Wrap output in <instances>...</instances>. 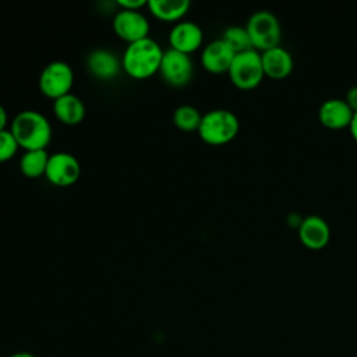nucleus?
Masks as SVG:
<instances>
[{
  "label": "nucleus",
  "instance_id": "nucleus-1",
  "mask_svg": "<svg viewBox=\"0 0 357 357\" xmlns=\"http://www.w3.org/2000/svg\"><path fill=\"white\" fill-rule=\"evenodd\" d=\"M163 50L152 38L127 45L121 56L123 71L132 79H146L159 73Z\"/></svg>",
  "mask_w": 357,
  "mask_h": 357
},
{
  "label": "nucleus",
  "instance_id": "nucleus-2",
  "mask_svg": "<svg viewBox=\"0 0 357 357\" xmlns=\"http://www.w3.org/2000/svg\"><path fill=\"white\" fill-rule=\"evenodd\" d=\"M10 131L24 151L46 149L52 141V126L36 110H22L11 121Z\"/></svg>",
  "mask_w": 357,
  "mask_h": 357
},
{
  "label": "nucleus",
  "instance_id": "nucleus-3",
  "mask_svg": "<svg viewBox=\"0 0 357 357\" xmlns=\"http://www.w3.org/2000/svg\"><path fill=\"white\" fill-rule=\"evenodd\" d=\"M238 130L240 121L231 110L213 109L202 114L198 135L208 145H225L236 138Z\"/></svg>",
  "mask_w": 357,
  "mask_h": 357
},
{
  "label": "nucleus",
  "instance_id": "nucleus-4",
  "mask_svg": "<svg viewBox=\"0 0 357 357\" xmlns=\"http://www.w3.org/2000/svg\"><path fill=\"white\" fill-rule=\"evenodd\" d=\"M245 28L251 38L252 47L258 52H265L280 45V22L278 17L269 10L254 11L245 24Z\"/></svg>",
  "mask_w": 357,
  "mask_h": 357
},
{
  "label": "nucleus",
  "instance_id": "nucleus-5",
  "mask_svg": "<svg viewBox=\"0 0 357 357\" xmlns=\"http://www.w3.org/2000/svg\"><path fill=\"white\" fill-rule=\"evenodd\" d=\"M231 84L243 91L257 88L265 77L261 52L251 49L237 53L227 71Z\"/></svg>",
  "mask_w": 357,
  "mask_h": 357
},
{
  "label": "nucleus",
  "instance_id": "nucleus-6",
  "mask_svg": "<svg viewBox=\"0 0 357 357\" xmlns=\"http://www.w3.org/2000/svg\"><path fill=\"white\" fill-rule=\"evenodd\" d=\"M38 84L39 91L46 98L56 100L70 93L74 84V71L66 61H52L40 71Z\"/></svg>",
  "mask_w": 357,
  "mask_h": 357
},
{
  "label": "nucleus",
  "instance_id": "nucleus-7",
  "mask_svg": "<svg viewBox=\"0 0 357 357\" xmlns=\"http://www.w3.org/2000/svg\"><path fill=\"white\" fill-rule=\"evenodd\" d=\"M159 74L166 84L174 88L185 86L194 74L192 60L188 54L169 49L163 53Z\"/></svg>",
  "mask_w": 357,
  "mask_h": 357
},
{
  "label": "nucleus",
  "instance_id": "nucleus-8",
  "mask_svg": "<svg viewBox=\"0 0 357 357\" xmlns=\"http://www.w3.org/2000/svg\"><path fill=\"white\" fill-rule=\"evenodd\" d=\"M81 174L78 159L68 152H56L49 156L45 172L46 180L56 187H70L77 183Z\"/></svg>",
  "mask_w": 357,
  "mask_h": 357
},
{
  "label": "nucleus",
  "instance_id": "nucleus-9",
  "mask_svg": "<svg viewBox=\"0 0 357 357\" xmlns=\"http://www.w3.org/2000/svg\"><path fill=\"white\" fill-rule=\"evenodd\" d=\"M113 32L124 42L134 43L149 38V21L141 11L119 10L113 17Z\"/></svg>",
  "mask_w": 357,
  "mask_h": 357
},
{
  "label": "nucleus",
  "instance_id": "nucleus-10",
  "mask_svg": "<svg viewBox=\"0 0 357 357\" xmlns=\"http://www.w3.org/2000/svg\"><path fill=\"white\" fill-rule=\"evenodd\" d=\"M204 42V32L201 26L192 21H180L173 25L169 32L170 49L191 54L197 52Z\"/></svg>",
  "mask_w": 357,
  "mask_h": 357
},
{
  "label": "nucleus",
  "instance_id": "nucleus-11",
  "mask_svg": "<svg viewBox=\"0 0 357 357\" xmlns=\"http://www.w3.org/2000/svg\"><path fill=\"white\" fill-rule=\"evenodd\" d=\"M297 230L300 241L310 250H322L331 238L328 222L318 215H308L303 218Z\"/></svg>",
  "mask_w": 357,
  "mask_h": 357
},
{
  "label": "nucleus",
  "instance_id": "nucleus-12",
  "mask_svg": "<svg viewBox=\"0 0 357 357\" xmlns=\"http://www.w3.org/2000/svg\"><path fill=\"white\" fill-rule=\"evenodd\" d=\"M85 63L91 75L100 81H112L123 70L121 59H119L112 50L107 49L92 50L86 56Z\"/></svg>",
  "mask_w": 357,
  "mask_h": 357
},
{
  "label": "nucleus",
  "instance_id": "nucleus-13",
  "mask_svg": "<svg viewBox=\"0 0 357 357\" xmlns=\"http://www.w3.org/2000/svg\"><path fill=\"white\" fill-rule=\"evenodd\" d=\"M236 53L222 39L209 42L201 53V64L211 74L227 73Z\"/></svg>",
  "mask_w": 357,
  "mask_h": 357
},
{
  "label": "nucleus",
  "instance_id": "nucleus-14",
  "mask_svg": "<svg viewBox=\"0 0 357 357\" xmlns=\"http://www.w3.org/2000/svg\"><path fill=\"white\" fill-rule=\"evenodd\" d=\"M354 112L349 107L344 99L332 98L321 103L318 109L319 123L331 130L349 128Z\"/></svg>",
  "mask_w": 357,
  "mask_h": 357
},
{
  "label": "nucleus",
  "instance_id": "nucleus-15",
  "mask_svg": "<svg viewBox=\"0 0 357 357\" xmlns=\"http://www.w3.org/2000/svg\"><path fill=\"white\" fill-rule=\"evenodd\" d=\"M262 67L266 77L272 79H283L290 75L294 67L291 53L280 45L261 52Z\"/></svg>",
  "mask_w": 357,
  "mask_h": 357
},
{
  "label": "nucleus",
  "instance_id": "nucleus-16",
  "mask_svg": "<svg viewBox=\"0 0 357 357\" xmlns=\"http://www.w3.org/2000/svg\"><path fill=\"white\" fill-rule=\"evenodd\" d=\"M53 113L64 126H78L85 119L86 107L77 95L70 92L53 100Z\"/></svg>",
  "mask_w": 357,
  "mask_h": 357
},
{
  "label": "nucleus",
  "instance_id": "nucleus-17",
  "mask_svg": "<svg viewBox=\"0 0 357 357\" xmlns=\"http://www.w3.org/2000/svg\"><path fill=\"white\" fill-rule=\"evenodd\" d=\"M148 11L159 21L180 22L190 8L188 0H148Z\"/></svg>",
  "mask_w": 357,
  "mask_h": 357
},
{
  "label": "nucleus",
  "instance_id": "nucleus-18",
  "mask_svg": "<svg viewBox=\"0 0 357 357\" xmlns=\"http://www.w3.org/2000/svg\"><path fill=\"white\" fill-rule=\"evenodd\" d=\"M49 153L46 149H36V151H25L20 159V170L28 178H38L45 176Z\"/></svg>",
  "mask_w": 357,
  "mask_h": 357
},
{
  "label": "nucleus",
  "instance_id": "nucleus-19",
  "mask_svg": "<svg viewBox=\"0 0 357 357\" xmlns=\"http://www.w3.org/2000/svg\"><path fill=\"white\" fill-rule=\"evenodd\" d=\"M202 114L191 105H181L173 112V124L181 131H198Z\"/></svg>",
  "mask_w": 357,
  "mask_h": 357
},
{
  "label": "nucleus",
  "instance_id": "nucleus-20",
  "mask_svg": "<svg viewBox=\"0 0 357 357\" xmlns=\"http://www.w3.org/2000/svg\"><path fill=\"white\" fill-rule=\"evenodd\" d=\"M223 42H226L229 45V47L237 54V53H243L247 50L254 49L252 43H251V38L247 32L245 26H240V25H231L229 28L225 29L222 38Z\"/></svg>",
  "mask_w": 357,
  "mask_h": 357
},
{
  "label": "nucleus",
  "instance_id": "nucleus-21",
  "mask_svg": "<svg viewBox=\"0 0 357 357\" xmlns=\"http://www.w3.org/2000/svg\"><path fill=\"white\" fill-rule=\"evenodd\" d=\"M18 144L10 130L0 132V163L13 159L18 151Z\"/></svg>",
  "mask_w": 357,
  "mask_h": 357
},
{
  "label": "nucleus",
  "instance_id": "nucleus-22",
  "mask_svg": "<svg viewBox=\"0 0 357 357\" xmlns=\"http://www.w3.org/2000/svg\"><path fill=\"white\" fill-rule=\"evenodd\" d=\"M116 4L120 10L139 11L142 7H146L148 0H117Z\"/></svg>",
  "mask_w": 357,
  "mask_h": 357
},
{
  "label": "nucleus",
  "instance_id": "nucleus-23",
  "mask_svg": "<svg viewBox=\"0 0 357 357\" xmlns=\"http://www.w3.org/2000/svg\"><path fill=\"white\" fill-rule=\"evenodd\" d=\"M344 100L349 105V107L356 113L357 112V85L349 88V91L346 92Z\"/></svg>",
  "mask_w": 357,
  "mask_h": 357
},
{
  "label": "nucleus",
  "instance_id": "nucleus-24",
  "mask_svg": "<svg viewBox=\"0 0 357 357\" xmlns=\"http://www.w3.org/2000/svg\"><path fill=\"white\" fill-rule=\"evenodd\" d=\"M7 123H8V114H7V110L4 109L3 105H0V132L7 130Z\"/></svg>",
  "mask_w": 357,
  "mask_h": 357
},
{
  "label": "nucleus",
  "instance_id": "nucleus-25",
  "mask_svg": "<svg viewBox=\"0 0 357 357\" xmlns=\"http://www.w3.org/2000/svg\"><path fill=\"white\" fill-rule=\"evenodd\" d=\"M349 131H350L353 139L357 142V112L353 114L351 123H350V126H349Z\"/></svg>",
  "mask_w": 357,
  "mask_h": 357
},
{
  "label": "nucleus",
  "instance_id": "nucleus-26",
  "mask_svg": "<svg viewBox=\"0 0 357 357\" xmlns=\"http://www.w3.org/2000/svg\"><path fill=\"white\" fill-rule=\"evenodd\" d=\"M10 357H36V356L32 353H28V351H18V353L11 354Z\"/></svg>",
  "mask_w": 357,
  "mask_h": 357
}]
</instances>
